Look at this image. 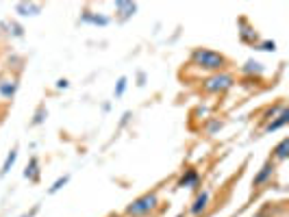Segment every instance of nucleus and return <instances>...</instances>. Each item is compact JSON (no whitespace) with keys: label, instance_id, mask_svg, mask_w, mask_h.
<instances>
[{"label":"nucleus","instance_id":"f257e3e1","mask_svg":"<svg viewBox=\"0 0 289 217\" xmlns=\"http://www.w3.org/2000/svg\"><path fill=\"white\" fill-rule=\"evenodd\" d=\"M192 65H196L198 70H206V72H224V68L228 65V59L222 52L209 50V48H196L192 52Z\"/></svg>","mask_w":289,"mask_h":217},{"label":"nucleus","instance_id":"f03ea898","mask_svg":"<svg viewBox=\"0 0 289 217\" xmlns=\"http://www.w3.org/2000/svg\"><path fill=\"white\" fill-rule=\"evenodd\" d=\"M157 206H159V198H157V193H144V195H139L137 200H133V202L126 206V215L144 217V215H150Z\"/></svg>","mask_w":289,"mask_h":217},{"label":"nucleus","instance_id":"7ed1b4c3","mask_svg":"<svg viewBox=\"0 0 289 217\" xmlns=\"http://www.w3.org/2000/svg\"><path fill=\"white\" fill-rule=\"evenodd\" d=\"M233 85H235V76L228 72H215L206 80H203V89L206 94H224Z\"/></svg>","mask_w":289,"mask_h":217},{"label":"nucleus","instance_id":"20e7f679","mask_svg":"<svg viewBox=\"0 0 289 217\" xmlns=\"http://www.w3.org/2000/svg\"><path fill=\"white\" fill-rule=\"evenodd\" d=\"M209 198H211V193L206 191V189H205V191H200L198 195H196V200H194L192 209H189V211H192V215H200V213H203V211L206 209V206H209Z\"/></svg>","mask_w":289,"mask_h":217},{"label":"nucleus","instance_id":"39448f33","mask_svg":"<svg viewBox=\"0 0 289 217\" xmlns=\"http://www.w3.org/2000/svg\"><path fill=\"white\" fill-rule=\"evenodd\" d=\"M116 11L120 13V18L126 20V18H130V15H135V11H137V4H135V2H124V0H120V2H116Z\"/></svg>","mask_w":289,"mask_h":217},{"label":"nucleus","instance_id":"423d86ee","mask_svg":"<svg viewBox=\"0 0 289 217\" xmlns=\"http://www.w3.org/2000/svg\"><path fill=\"white\" fill-rule=\"evenodd\" d=\"M15 89H18V78H7V80H0V94H2V98H13Z\"/></svg>","mask_w":289,"mask_h":217},{"label":"nucleus","instance_id":"0eeeda50","mask_svg":"<svg viewBox=\"0 0 289 217\" xmlns=\"http://www.w3.org/2000/svg\"><path fill=\"white\" fill-rule=\"evenodd\" d=\"M272 172H274V163L268 161L263 167H261V172L257 174V176H254V181H252V182L257 184V187H259V184H263V182H265V181H268V178L272 176Z\"/></svg>","mask_w":289,"mask_h":217},{"label":"nucleus","instance_id":"6e6552de","mask_svg":"<svg viewBox=\"0 0 289 217\" xmlns=\"http://www.w3.org/2000/svg\"><path fill=\"white\" fill-rule=\"evenodd\" d=\"M287 119H289V111H287V107H281V115H279V119L270 122L265 130H268V133H272V130H279L281 126H285V124H287Z\"/></svg>","mask_w":289,"mask_h":217},{"label":"nucleus","instance_id":"1a4fd4ad","mask_svg":"<svg viewBox=\"0 0 289 217\" xmlns=\"http://www.w3.org/2000/svg\"><path fill=\"white\" fill-rule=\"evenodd\" d=\"M37 167H40V163H37V159L33 156L31 163L26 165V170H24V178H29V181H33V182L40 181V170H37Z\"/></svg>","mask_w":289,"mask_h":217},{"label":"nucleus","instance_id":"9d476101","mask_svg":"<svg viewBox=\"0 0 289 217\" xmlns=\"http://www.w3.org/2000/svg\"><path fill=\"white\" fill-rule=\"evenodd\" d=\"M81 22H89V24H100V26H105V24H109V18H105V15H96V13H89V11H85V13L81 15Z\"/></svg>","mask_w":289,"mask_h":217},{"label":"nucleus","instance_id":"9b49d317","mask_svg":"<svg viewBox=\"0 0 289 217\" xmlns=\"http://www.w3.org/2000/svg\"><path fill=\"white\" fill-rule=\"evenodd\" d=\"M196 182H198V174H196L194 170H187V174L178 181V187H194Z\"/></svg>","mask_w":289,"mask_h":217},{"label":"nucleus","instance_id":"f8f14e48","mask_svg":"<svg viewBox=\"0 0 289 217\" xmlns=\"http://www.w3.org/2000/svg\"><path fill=\"white\" fill-rule=\"evenodd\" d=\"M287 145H289V139H281V144L274 148V159L276 161H285L287 159Z\"/></svg>","mask_w":289,"mask_h":217},{"label":"nucleus","instance_id":"ddd939ff","mask_svg":"<svg viewBox=\"0 0 289 217\" xmlns=\"http://www.w3.org/2000/svg\"><path fill=\"white\" fill-rule=\"evenodd\" d=\"M41 11V4H18V13L20 15H37Z\"/></svg>","mask_w":289,"mask_h":217},{"label":"nucleus","instance_id":"4468645a","mask_svg":"<svg viewBox=\"0 0 289 217\" xmlns=\"http://www.w3.org/2000/svg\"><path fill=\"white\" fill-rule=\"evenodd\" d=\"M15 159H18V148H13L9 152V156H7V161H4V165H2V170H0V176H7L9 174V170L13 167V163H15Z\"/></svg>","mask_w":289,"mask_h":217},{"label":"nucleus","instance_id":"2eb2a0df","mask_svg":"<svg viewBox=\"0 0 289 217\" xmlns=\"http://www.w3.org/2000/svg\"><path fill=\"white\" fill-rule=\"evenodd\" d=\"M244 72H248V74H261L263 72V68H261V63L259 61H248L246 65H244Z\"/></svg>","mask_w":289,"mask_h":217},{"label":"nucleus","instance_id":"dca6fc26","mask_svg":"<svg viewBox=\"0 0 289 217\" xmlns=\"http://www.w3.org/2000/svg\"><path fill=\"white\" fill-rule=\"evenodd\" d=\"M126 85H128V78H126V76H122V78L118 80V85H116V98H122L124 96V91H126Z\"/></svg>","mask_w":289,"mask_h":217},{"label":"nucleus","instance_id":"f3484780","mask_svg":"<svg viewBox=\"0 0 289 217\" xmlns=\"http://www.w3.org/2000/svg\"><path fill=\"white\" fill-rule=\"evenodd\" d=\"M68 181H70V176H68V174H65V176H61V178H59V181H57V182H54L52 187H50V193H57L59 189H63L65 184H68Z\"/></svg>","mask_w":289,"mask_h":217},{"label":"nucleus","instance_id":"a211bd4d","mask_svg":"<svg viewBox=\"0 0 289 217\" xmlns=\"http://www.w3.org/2000/svg\"><path fill=\"white\" fill-rule=\"evenodd\" d=\"M261 48H263V50H272V52H274L276 50V43L274 41H263V43H261Z\"/></svg>","mask_w":289,"mask_h":217},{"label":"nucleus","instance_id":"6ab92c4d","mask_svg":"<svg viewBox=\"0 0 289 217\" xmlns=\"http://www.w3.org/2000/svg\"><path fill=\"white\" fill-rule=\"evenodd\" d=\"M57 89H68V80H65V78L57 80Z\"/></svg>","mask_w":289,"mask_h":217},{"label":"nucleus","instance_id":"aec40b11","mask_svg":"<svg viewBox=\"0 0 289 217\" xmlns=\"http://www.w3.org/2000/svg\"><path fill=\"white\" fill-rule=\"evenodd\" d=\"M35 211H37V209H33V211H31V213H29V215H22V217H33V213H35Z\"/></svg>","mask_w":289,"mask_h":217},{"label":"nucleus","instance_id":"412c9836","mask_svg":"<svg viewBox=\"0 0 289 217\" xmlns=\"http://www.w3.org/2000/svg\"><path fill=\"white\" fill-rule=\"evenodd\" d=\"M111 217H120V215H111Z\"/></svg>","mask_w":289,"mask_h":217}]
</instances>
